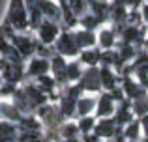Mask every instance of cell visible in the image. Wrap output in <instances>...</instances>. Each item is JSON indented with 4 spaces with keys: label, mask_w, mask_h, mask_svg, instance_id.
<instances>
[{
    "label": "cell",
    "mask_w": 148,
    "mask_h": 142,
    "mask_svg": "<svg viewBox=\"0 0 148 142\" xmlns=\"http://www.w3.org/2000/svg\"><path fill=\"white\" fill-rule=\"evenodd\" d=\"M120 125L116 124V120L112 116H105V118H98L94 125V133L98 137H101L103 140H109L112 137H116L120 133Z\"/></svg>",
    "instance_id": "obj_8"
},
{
    "label": "cell",
    "mask_w": 148,
    "mask_h": 142,
    "mask_svg": "<svg viewBox=\"0 0 148 142\" xmlns=\"http://www.w3.org/2000/svg\"><path fill=\"white\" fill-rule=\"evenodd\" d=\"M116 99L114 95L111 94V92L103 90V94L98 97V101H96V118H105V116H112L114 114V109H116Z\"/></svg>",
    "instance_id": "obj_9"
},
{
    "label": "cell",
    "mask_w": 148,
    "mask_h": 142,
    "mask_svg": "<svg viewBox=\"0 0 148 142\" xmlns=\"http://www.w3.org/2000/svg\"><path fill=\"white\" fill-rule=\"evenodd\" d=\"M124 131H122V137H124V140H130V142H139L141 140V137H143V129H141V122L139 120H131L130 124H126L124 125Z\"/></svg>",
    "instance_id": "obj_20"
},
{
    "label": "cell",
    "mask_w": 148,
    "mask_h": 142,
    "mask_svg": "<svg viewBox=\"0 0 148 142\" xmlns=\"http://www.w3.org/2000/svg\"><path fill=\"white\" fill-rule=\"evenodd\" d=\"M2 64H4V60H2V56H0V71H2Z\"/></svg>",
    "instance_id": "obj_26"
},
{
    "label": "cell",
    "mask_w": 148,
    "mask_h": 142,
    "mask_svg": "<svg viewBox=\"0 0 148 142\" xmlns=\"http://www.w3.org/2000/svg\"><path fill=\"white\" fill-rule=\"evenodd\" d=\"M75 41L79 45V49H90V47H98V37H96V30H88V28H77L73 30Z\"/></svg>",
    "instance_id": "obj_14"
},
{
    "label": "cell",
    "mask_w": 148,
    "mask_h": 142,
    "mask_svg": "<svg viewBox=\"0 0 148 142\" xmlns=\"http://www.w3.org/2000/svg\"><path fill=\"white\" fill-rule=\"evenodd\" d=\"M81 142H103L101 137H98L94 131L90 133H84V135H81Z\"/></svg>",
    "instance_id": "obj_22"
},
{
    "label": "cell",
    "mask_w": 148,
    "mask_h": 142,
    "mask_svg": "<svg viewBox=\"0 0 148 142\" xmlns=\"http://www.w3.org/2000/svg\"><path fill=\"white\" fill-rule=\"evenodd\" d=\"M96 120H98V118L92 116V114H90V116H81V118H77V125H79V133H81V135L94 131Z\"/></svg>",
    "instance_id": "obj_21"
},
{
    "label": "cell",
    "mask_w": 148,
    "mask_h": 142,
    "mask_svg": "<svg viewBox=\"0 0 148 142\" xmlns=\"http://www.w3.org/2000/svg\"><path fill=\"white\" fill-rule=\"evenodd\" d=\"M81 86V90L86 94H94V92L101 90V80H99V66L94 67H84V73L81 77V80L77 82Z\"/></svg>",
    "instance_id": "obj_6"
},
{
    "label": "cell",
    "mask_w": 148,
    "mask_h": 142,
    "mask_svg": "<svg viewBox=\"0 0 148 142\" xmlns=\"http://www.w3.org/2000/svg\"><path fill=\"white\" fill-rule=\"evenodd\" d=\"M96 101H98V97H94L92 94L83 92V94L79 95V99H77L75 116L81 118V116H90V114H94V110H96Z\"/></svg>",
    "instance_id": "obj_12"
},
{
    "label": "cell",
    "mask_w": 148,
    "mask_h": 142,
    "mask_svg": "<svg viewBox=\"0 0 148 142\" xmlns=\"http://www.w3.org/2000/svg\"><path fill=\"white\" fill-rule=\"evenodd\" d=\"M0 80L6 82H23L25 80V62H8L4 60L2 71H0Z\"/></svg>",
    "instance_id": "obj_5"
},
{
    "label": "cell",
    "mask_w": 148,
    "mask_h": 142,
    "mask_svg": "<svg viewBox=\"0 0 148 142\" xmlns=\"http://www.w3.org/2000/svg\"><path fill=\"white\" fill-rule=\"evenodd\" d=\"M64 26L56 21H51V19H41L40 24L34 28V36H36L38 43L43 45V47H53L54 41H56L58 34L62 32Z\"/></svg>",
    "instance_id": "obj_3"
},
{
    "label": "cell",
    "mask_w": 148,
    "mask_h": 142,
    "mask_svg": "<svg viewBox=\"0 0 148 142\" xmlns=\"http://www.w3.org/2000/svg\"><path fill=\"white\" fill-rule=\"evenodd\" d=\"M141 17H143V21H145V22H148V2L143 4V13H141Z\"/></svg>",
    "instance_id": "obj_24"
},
{
    "label": "cell",
    "mask_w": 148,
    "mask_h": 142,
    "mask_svg": "<svg viewBox=\"0 0 148 142\" xmlns=\"http://www.w3.org/2000/svg\"><path fill=\"white\" fill-rule=\"evenodd\" d=\"M51 73V60L49 56H41V54H34L32 58L25 60V79L32 80L40 75Z\"/></svg>",
    "instance_id": "obj_4"
},
{
    "label": "cell",
    "mask_w": 148,
    "mask_h": 142,
    "mask_svg": "<svg viewBox=\"0 0 148 142\" xmlns=\"http://www.w3.org/2000/svg\"><path fill=\"white\" fill-rule=\"evenodd\" d=\"M99 80H101V90L111 92L112 88L118 86V73L111 66H99Z\"/></svg>",
    "instance_id": "obj_15"
},
{
    "label": "cell",
    "mask_w": 148,
    "mask_h": 142,
    "mask_svg": "<svg viewBox=\"0 0 148 142\" xmlns=\"http://www.w3.org/2000/svg\"><path fill=\"white\" fill-rule=\"evenodd\" d=\"M120 88H122L124 97H126L127 101H135V99H139V97H143V95H146V92H148L146 88L143 86V84L139 82V80L135 79L133 75H124Z\"/></svg>",
    "instance_id": "obj_7"
},
{
    "label": "cell",
    "mask_w": 148,
    "mask_h": 142,
    "mask_svg": "<svg viewBox=\"0 0 148 142\" xmlns=\"http://www.w3.org/2000/svg\"><path fill=\"white\" fill-rule=\"evenodd\" d=\"M19 127L15 122L0 118V142H17Z\"/></svg>",
    "instance_id": "obj_17"
},
{
    "label": "cell",
    "mask_w": 148,
    "mask_h": 142,
    "mask_svg": "<svg viewBox=\"0 0 148 142\" xmlns=\"http://www.w3.org/2000/svg\"><path fill=\"white\" fill-rule=\"evenodd\" d=\"M51 75L54 77V80L58 82V86H66L68 84V79H66V67H68V58L56 54L54 52L51 56Z\"/></svg>",
    "instance_id": "obj_11"
},
{
    "label": "cell",
    "mask_w": 148,
    "mask_h": 142,
    "mask_svg": "<svg viewBox=\"0 0 148 142\" xmlns=\"http://www.w3.org/2000/svg\"><path fill=\"white\" fill-rule=\"evenodd\" d=\"M4 26L15 30V32H25V30L30 28L28 10H26L25 0H10V7H8V15H6Z\"/></svg>",
    "instance_id": "obj_1"
},
{
    "label": "cell",
    "mask_w": 148,
    "mask_h": 142,
    "mask_svg": "<svg viewBox=\"0 0 148 142\" xmlns=\"http://www.w3.org/2000/svg\"><path fill=\"white\" fill-rule=\"evenodd\" d=\"M53 49H54L56 54L64 56V58H68V60L69 58H77L79 52H81L71 28H62V32L58 34L56 41H54V45H53Z\"/></svg>",
    "instance_id": "obj_2"
},
{
    "label": "cell",
    "mask_w": 148,
    "mask_h": 142,
    "mask_svg": "<svg viewBox=\"0 0 148 142\" xmlns=\"http://www.w3.org/2000/svg\"><path fill=\"white\" fill-rule=\"evenodd\" d=\"M112 118L116 120V124H118L120 127H124L126 124H130V122L135 118L133 109H131V101H127V99H122V101L116 103V109H114V114H112Z\"/></svg>",
    "instance_id": "obj_13"
},
{
    "label": "cell",
    "mask_w": 148,
    "mask_h": 142,
    "mask_svg": "<svg viewBox=\"0 0 148 142\" xmlns=\"http://www.w3.org/2000/svg\"><path fill=\"white\" fill-rule=\"evenodd\" d=\"M141 142H148V135H143L141 137Z\"/></svg>",
    "instance_id": "obj_25"
},
{
    "label": "cell",
    "mask_w": 148,
    "mask_h": 142,
    "mask_svg": "<svg viewBox=\"0 0 148 142\" xmlns=\"http://www.w3.org/2000/svg\"><path fill=\"white\" fill-rule=\"evenodd\" d=\"M58 137H60L62 140H73V139H79L81 133H79V125H77V120H71V118H68V120L64 122V124L58 125Z\"/></svg>",
    "instance_id": "obj_16"
},
{
    "label": "cell",
    "mask_w": 148,
    "mask_h": 142,
    "mask_svg": "<svg viewBox=\"0 0 148 142\" xmlns=\"http://www.w3.org/2000/svg\"><path fill=\"white\" fill-rule=\"evenodd\" d=\"M96 37H98V49L99 51H109V49H114L116 43H118V34H116L114 26H99L98 32H96Z\"/></svg>",
    "instance_id": "obj_10"
},
{
    "label": "cell",
    "mask_w": 148,
    "mask_h": 142,
    "mask_svg": "<svg viewBox=\"0 0 148 142\" xmlns=\"http://www.w3.org/2000/svg\"><path fill=\"white\" fill-rule=\"evenodd\" d=\"M79 62L83 64L84 67H94L99 66V60H101V51L98 47H90V49H83L79 52Z\"/></svg>",
    "instance_id": "obj_19"
},
{
    "label": "cell",
    "mask_w": 148,
    "mask_h": 142,
    "mask_svg": "<svg viewBox=\"0 0 148 142\" xmlns=\"http://www.w3.org/2000/svg\"><path fill=\"white\" fill-rule=\"evenodd\" d=\"M84 73V66L79 62V58H69L68 60V67H66V79L68 84H77L81 80Z\"/></svg>",
    "instance_id": "obj_18"
},
{
    "label": "cell",
    "mask_w": 148,
    "mask_h": 142,
    "mask_svg": "<svg viewBox=\"0 0 148 142\" xmlns=\"http://www.w3.org/2000/svg\"><path fill=\"white\" fill-rule=\"evenodd\" d=\"M139 122H141L143 135H148V112H146V114H143V116L139 118Z\"/></svg>",
    "instance_id": "obj_23"
}]
</instances>
